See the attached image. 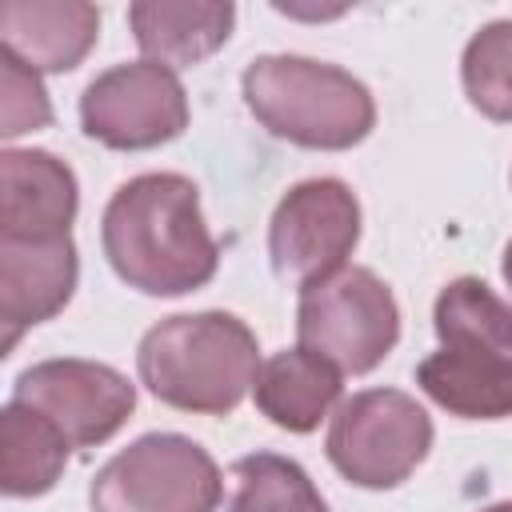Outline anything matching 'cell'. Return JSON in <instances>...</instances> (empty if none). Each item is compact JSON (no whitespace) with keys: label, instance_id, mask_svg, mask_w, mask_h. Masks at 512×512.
I'll return each mask as SVG.
<instances>
[{"label":"cell","instance_id":"cell-1","mask_svg":"<svg viewBox=\"0 0 512 512\" xmlns=\"http://www.w3.org/2000/svg\"><path fill=\"white\" fill-rule=\"evenodd\" d=\"M100 240L112 272L144 296L196 292L220 264L200 192L180 172H144L120 184L104 208Z\"/></svg>","mask_w":512,"mask_h":512},{"label":"cell","instance_id":"cell-2","mask_svg":"<svg viewBox=\"0 0 512 512\" xmlns=\"http://www.w3.org/2000/svg\"><path fill=\"white\" fill-rule=\"evenodd\" d=\"M136 372L168 408L228 416L256 388L260 348L252 328L232 312L168 316L144 332Z\"/></svg>","mask_w":512,"mask_h":512},{"label":"cell","instance_id":"cell-3","mask_svg":"<svg viewBox=\"0 0 512 512\" xmlns=\"http://www.w3.org/2000/svg\"><path fill=\"white\" fill-rule=\"evenodd\" d=\"M248 112L280 140L340 152L360 144L376 124L372 92L344 68L308 56H256L244 76Z\"/></svg>","mask_w":512,"mask_h":512},{"label":"cell","instance_id":"cell-4","mask_svg":"<svg viewBox=\"0 0 512 512\" xmlns=\"http://www.w3.org/2000/svg\"><path fill=\"white\" fill-rule=\"evenodd\" d=\"M216 460L180 432H148L116 452L92 480V512H216Z\"/></svg>","mask_w":512,"mask_h":512},{"label":"cell","instance_id":"cell-5","mask_svg":"<svg viewBox=\"0 0 512 512\" xmlns=\"http://www.w3.org/2000/svg\"><path fill=\"white\" fill-rule=\"evenodd\" d=\"M300 348L324 356L340 372H372L400 340V308L392 288L372 268H340L300 292Z\"/></svg>","mask_w":512,"mask_h":512},{"label":"cell","instance_id":"cell-6","mask_svg":"<svg viewBox=\"0 0 512 512\" xmlns=\"http://www.w3.org/2000/svg\"><path fill=\"white\" fill-rule=\"evenodd\" d=\"M324 448L344 480L360 488H396L424 464L432 420L416 396L400 388H368L336 408Z\"/></svg>","mask_w":512,"mask_h":512},{"label":"cell","instance_id":"cell-7","mask_svg":"<svg viewBox=\"0 0 512 512\" xmlns=\"http://www.w3.org/2000/svg\"><path fill=\"white\" fill-rule=\"evenodd\" d=\"M360 240V204L344 180L320 176L284 192L268 224L272 272L300 292L348 268Z\"/></svg>","mask_w":512,"mask_h":512},{"label":"cell","instance_id":"cell-8","mask_svg":"<svg viewBox=\"0 0 512 512\" xmlns=\"http://www.w3.org/2000/svg\"><path fill=\"white\" fill-rule=\"evenodd\" d=\"M80 124L104 148L140 152L176 140L188 128V96L176 68L132 60L100 72L80 96Z\"/></svg>","mask_w":512,"mask_h":512},{"label":"cell","instance_id":"cell-9","mask_svg":"<svg viewBox=\"0 0 512 512\" xmlns=\"http://www.w3.org/2000/svg\"><path fill=\"white\" fill-rule=\"evenodd\" d=\"M12 400L48 416L72 448H96L124 428L136 408V384L96 360H40L16 376Z\"/></svg>","mask_w":512,"mask_h":512},{"label":"cell","instance_id":"cell-10","mask_svg":"<svg viewBox=\"0 0 512 512\" xmlns=\"http://www.w3.org/2000/svg\"><path fill=\"white\" fill-rule=\"evenodd\" d=\"M0 236L56 240L72 236L80 188L64 160L40 148H8L0 156Z\"/></svg>","mask_w":512,"mask_h":512},{"label":"cell","instance_id":"cell-11","mask_svg":"<svg viewBox=\"0 0 512 512\" xmlns=\"http://www.w3.org/2000/svg\"><path fill=\"white\" fill-rule=\"evenodd\" d=\"M76 244L56 240H4L0 236V324L4 348L16 344L20 328L52 320L76 288Z\"/></svg>","mask_w":512,"mask_h":512},{"label":"cell","instance_id":"cell-12","mask_svg":"<svg viewBox=\"0 0 512 512\" xmlns=\"http://www.w3.org/2000/svg\"><path fill=\"white\" fill-rule=\"evenodd\" d=\"M100 36V12L84 0H8L0 44L32 72H72Z\"/></svg>","mask_w":512,"mask_h":512},{"label":"cell","instance_id":"cell-13","mask_svg":"<svg viewBox=\"0 0 512 512\" xmlns=\"http://www.w3.org/2000/svg\"><path fill=\"white\" fill-rule=\"evenodd\" d=\"M128 24L144 60L192 68L228 40L236 8L220 0H140L128 8Z\"/></svg>","mask_w":512,"mask_h":512},{"label":"cell","instance_id":"cell-14","mask_svg":"<svg viewBox=\"0 0 512 512\" xmlns=\"http://www.w3.org/2000/svg\"><path fill=\"white\" fill-rule=\"evenodd\" d=\"M340 368L328 364L324 356L308 352V348H288L276 352L272 360L260 364L256 376V408L288 432H312L340 400Z\"/></svg>","mask_w":512,"mask_h":512},{"label":"cell","instance_id":"cell-15","mask_svg":"<svg viewBox=\"0 0 512 512\" xmlns=\"http://www.w3.org/2000/svg\"><path fill=\"white\" fill-rule=\"evenodd\" d=\"M416 384L452 416L460 420H504L512 416V368L460 352V348H440L420 360Z\"/></svg>","mask_w":512,"mask_h":512},{"label":"cell","instance_id":"cell-16","mask_svg":"<svg viewBox=\"0 0 512 512\" xmlns=\"http://www.w3.org/2000/svg\"><path fill=\"white\" fill-rule=\"evenodd\" d=\"M68 448V436L48 416L8 400L0 412V488L8 496H44L68 464Z\"/></svg>","mask_w":512,"mask_h":512},{"label":"cell","instance_id":"cell-17","mask_svg":"<svg viewBox=\"0 0 512 512\" xmlns=\"http://www.w3.org/2000/svg\"><path fill=\"white\" fill-rule=\"evenodd\" d=\"M440 348H460L512 368V304H504L484 280L460 276L444 284L432 308Z\"/></svg>","mask_w":512,"mask_h":512},{"label":"cell","instance_id":"cell-18","mask_svg":"<svg viewBox=\"0 0 512 512\" xmlns=\"http://www.w3.org/2000/svg\"><path fill=\"white\" fill-rule=\"evenodd\" d=\"M228 512H328V504L296 460L252 452L232 464Z\"/></svg>","mask_w":512,"mask_h":512},{"label":"cell","instance_id":"cell-19","mask_svg":"<svg viewBox=\"0 0 512 512\" xmlns=\"http://www.w3.org/2000/svg\"><path fill=\"white\" fill-rule=\"evenodd\" d=\"M460 80L476 112L512 120V20H492L464 44Z\"/></svg>","mask_w":512,"mask_h":512},{"label":"cell","instance_id":"cell-20","mask_svg":"<svg viewBox=\"0 0 512 512\" xmlns=\"http://www.w3.org/2000/svg\"><path fill=\"white\" fill-rule=\"evenodd\" d=\"M0 92H4L0 96V132L8 140L52 124V104H48V92L40 84V72L20 64L4 48H0Z\"/></svg>","mask_w":512,"mask_h":512},{"label":"cell","instance_id":"cell-21","mask_svg":"<svg viewBox=\"0 0 512 512\" xmlns=\"http://www.w3.org/2000/svg\"><path fill=\"white\" fill-rule=\"evenodd\" d=\"M500 272H504V284L512 288V240H508V248H504V260H500Z\"/></svg>","mask_w":512,"mask_h":512},{"label":"cell","instance_id":"cell-22","mask_svg":"<svg viewBox=\"0 0 512 512\" xmlns=\"http://www.w3.org/2000/svg\"><path fill=\"white\" fill-rule=\"evenodd\" d=\"M480 512H512V500H500V504H488V508H480Z\"/></svg>","mask_w":512,"mask_h":512}]
</instances>
